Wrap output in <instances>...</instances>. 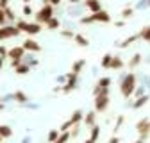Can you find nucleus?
I'll return each mask as SVG.
<instances>
[{
  "label": "nucleus",
  "mask_w": 150,
  "mask_h": 143,
  "mask_svg": "<svg viewBox=\"0 0 150 143\" xmlns=\"http://www.w3.org/2000/svg\"><path fill=\"white\" fill-rule=\"evenodd\" d=\"M120 91L125 98L132 97L134 91H136V75L134 74H127L123 79H122V84H120Z\"/></svg>",
  "instance_id": "obj_1"
},
{
  "label": "nucleus",
  "mask_w": 150,
  "mask_h": 143,
  "mask_svg": "<svg viewBox=\"0 0 150 143\" xmlns=\"http://www.w3.org/2000/svg\"><path fill=\"white\" fill-rule=\"evenodd\" d=\"M97 22H100V23H109V22H111V14H109L107 11L100 9V11H97V13H91L89 16L81 18V23H97Z\"/></svg>",
  "instance_id": "obj_2"
},
{
  "label": "nucleus",
  "mask_w": 150,
  "mask_h": 143,
  "mask_svg": "<svg viewBox=\"0 0 150 143\" xmlns=\"http://www.w3.org/2000/svg\"><path fill=\"white\" fill-rule=\"evenodd\" d=\"M16 29H20V32H25L29 36H34V34H40L41 32V23L20 20V22H16Z\"/></svg>",
  "instance_id": "obj_3"
},
{
  "label": "nucleus",
  "mask_w": 150,
  "mask_h": 143,
  "mask_svg": "<svg viewBox=\"0 0 150 143\" xmlns=\"http://www.w3.org/2000/svg\"><path fill=\"white\" fill-rule=\"evenodd\" d=\"M52 16H54V6H50V4H43L41 9H38V11L34 13L36 22H38V23H41V25L47 23Z\"/></svg>",
  "instance_id": "obj_4"
},
{
  "label": "nucleus",
  "mask_w": 150,
  "mask_h": 143,
  "mask_svg": "<svg viewBox=\"0 0 150 143\" xmlns=\"http://www.w3.org/2000/svg\"><path fill=\"white\" fill-rule=\"evenodd\" d=\"M18 34H20V29H16V25H0V41L16 38Z\"/></svg>",
  "instance_id": "obj_5"
},
{
  "label": "nucleus",
  "mask_w": 150,
  "mask_h": 143,
  "mask_svg": "<svg viewBox=\"0 0 150 143\" xmlns=\"http://www.w3.org/2000/svg\"><path fill=\"white\" fill-rule=\"evenodd\" d=\"M107 107H109V95H105V93L95 95V111L97 113H104Z\"/></svg>",
  "instance_id": "obj_6"
},
{
  "label": "nucleus",
  "mask_w": 150,
  "mask_h": 143,
  "mask_svg": "<svg viewBox=\"0 0 150 143\" xmlns=\"http://www.w3.org/2000/svg\"><path fill=\"white\" fill-rule=\"evenodd\" d=\"M136 131H138L139 138H141V139H145V138L150 134V120H148V118L139 120V122L136 123Z\"/></svg>",
  "instance_id": "obj_7"
},
{
  "label": "nucleus",
  "mask_w": 150,
  "mask_h": 143,
  "mask_svg": "<svg viewBox=\"0 0 150 143\" xmlns=\"http://www.w3.org/2000/svg\"><path fill=\"white\" fill-rule=\"evenodd\" d=\"M109 84H111V79H109V77H102V79L97 82L95 89H93V95H100V93L109 95Z\"/></svg>",
  "instance_id": "obj_8"
},
{
  "label": "nucleus",
  "mask_w": 150,
  "mask_h": 143,
  "mask_svg": "<svg viewBox=\"0 0 150 143\" xmlns=\"http://www.w3.org/2000/svg\"><path fill=\"white\" fill-rule=\"evenodd\" d=\"M77 81H79V75H77V74H70V75H68L66 84L61 88V91H63V93H70L71 89L77 88Z\"/></svg>",
  "instance_id": "obj_9"
},
{
  "label": "nucleus",
  "mask_w": 150,
  "mask_h": 143,
  "mask_svg": "<svg viewBox=\"0 0 150 143\" xmlns=\"http://www.w3.org/2000/svg\"><path fill=\"white\" fill-rule=\"evenodd\" d=\"M22 47H23L25 52H40V50H41V45L38 43L36 40H30V38H27V40L22 43Z\"/></svg>",
  "instance_id": "obj_10"
},
{
  "label": "nucleus",
  "mask_w": 150,
  "mask_h": 143,
  "mask_svg": "<svg viewBox=\"0 0 150 143\" xmlns=\"http://www.w3.org/2000/svg\"><path fill=\"white\" fill-rule=\"evenodd\" d=\"M23 56H25V50H23L22 45L20 47H13V48L7 50V57L9 59H23Z\"/></svg>",
  "instance_id": "obj_11"
},
{
  "label": "nucleus",
  "mask_w": 150,
  "mask_h": 143,
  "mask_svg": "<svg viewBox=\"0 0 150 143\" xmlns=\"http://www.w3.org/2000/svg\"><path fill=\"white\" fill-rule=\"evenodd\" d=\"M84 6L89 13H97L102 9V4H100V0H84Z\"/></svg>",
  "instance_id": "obj_12"
},
{
  "label": "nucleus",
  "mask_w": 150,
  "mask_h": 143,
  "mask_svg": "<svg viewBox=\"0 0 150 143\" xmlns=\"http://www.w3.org/2000/svg\"><path fill=\"white\" fill-rule=\"evenodd\" d=\"M109 68L111 70H122L123 68V59L118 57V56H112L111 57V63H109Z\"/></svg>",
  "instance_id": "obj_13"
},
{
  "label": "nucleus",
  "mask_w": 150,
  "mask_h": 143,
  "mask_svg": "<svg viewBox=\"0 0 150 143\" xmlns=\"http://www.w3.org/2000/svg\"><path fill=\"white\" fill-rule=\"evenodd\" d=\"M14 72H16L18 75H25V74H29V72H30V66L27 63H20L18 66H14Z\"/></svg>",
  "instance_id": "obj_14"
},
{
  "label": "nucleus",
  "mask_w": 150,
  "mask_h": 143,
  "mask_svg": "<svg viewBox=\"0 0 150 143\" xmlns=\"http://www.w3.org/2000/svg\"><path fill=\"white\" fill-rule=\"evenodd\" d=\"M73 41L77 43L79 47H88L89 45L88 38H86V36H82V34H73Z\"/></svg>",
  "instance_id": "obj_15"
},
{
  "label": "nucleus",
  "mask_w": 150,
  "mask_h": 143,
  "mask_svg": "<svg viewBox=\"0 0 150 143\" xmlns=\"http://www.w3.org/2000/svg\"><path fill=\"white\" fill-rule=\"evenodd\" d=\"M45 25L48 27V30H57V29L61 27V22H59L57 18H55V16H52V18H50V20H48Z\"/></svg>",
  "instance_id": "obj_16"
},
{
  "label": "nucleus",
  "mask_w": 150,
  "mask_h": 143,
  "mask_svg": "<svg viewBox=\"0 0 150 143\" xmlns=\"http://www.w3.org/2000/svg\"><path fill=\"white\" fill-rule=\"evenodd\" d=\"M138 40H139V36H138V34H132V36H129V38H125V40L120 43V48H127L129 45H132V43H134V41H138Z\"/></svg>",
  "instance_id": "obj_17"
},
{
  "label": "nucleus",
  "mask_w": 150,
  "mask_h": 143,
  "mask_svg": "<svg viewBox=\"0 0 150 143\" xmlns=\"http://www.w3.org/2000/svg\"><path fill=\"white\" fill-rule=\"evenodd\" d=\"M141 54H134V56L132 57H130V61H129V68L130 70H134V68H138L139 66V63H141Z\"/></svg>",
  "instance_id": "obj_18"
},
{
  "label": "nucleus",
  "mask_w": 150,
  "mask_h": 143,
  "mask_svg": "<svg viewBox=\"0 0 150 143\" xmlns=\"http://www.w3.org/2000/svg\"><path fill=\"white\" fill-rule=\"evenodd\" d=\"M84 64H86V61H84V59H79V61H75V63L71 64V74H77V75H79Z\"/></svg>",
  "instance_id": "obj_19"
},
{
  "label": "nucleus",
  "mask_w": 150,
  "mask_h": 143,
  "mask_svg": "<svg viewBox=\"0 0 150 143\" xmlns=\"http://www.w3.org/2000/svg\"><path fill=\"white\" fill-rule=\"evenodd\" d=\"M139 38L143 40V41H146V43H150V25H146V27H143L141 30H139Z\"/></svg>",
  "instance_id": "obj_20"
},
{
  "label": "nucleus",
  "mask_w": 150,
  "mask_h": 143,
  "mask_svg": "<svg viewBox=\"0 0 150 143\" xmlns=\"http://www.w3.org/2000/svg\"><path fill=\"white\" fill-rule=\"evenodd\" d=\"M84 122H86V125H95V122H97V111H91V113H88L86 115V118H84Z\"/></svg>",
  "instance_id": "obj_21"
},
{
  "label": "nucleus",
  "mask_w": 150,
  "mask_h": 143,
  "mask_svg": "<svg viewBox=\"0 0 150 143\" xmlns=\"http://www.w3.org/2000/svg\"><path fill=\"white\" fill-rule=\"evenodd\" d=\"M84 118V113L81 111V109H77V111H75L73 115H71V118H70V122H71V125H75V123H79L81 120Z\"/></svg>",
  "instance_id": "obj_22"
},
{
  "label": "nucleus",
  "mask_w": 150,
  "mask_h": 143,
  "mask_svg": "<svg viewBox=\"0 0 150 143\" xmlns=\"http://www.w3.org/2000/svg\"><path fill=\"white\" fill-rule=\"evenodd\" d=\"M13 98L16 100V102H20V104H25L27 100H29V97L23 93V91H14V95H13Z\"/></svg>",
  "instance_id": "obj_23"
},
{
  "label": "nucleus",
  "mask_w": 150,
  "mask_h": 143,
  "mask_svg": "<svg viewBox=\"0 0 150 143\" xmlns=\"http://www.w3.org/2000/svg\"><path fill=\"white\" fill-rule=\"evenodd\" d=\"M13 134V129L9 127V125H0V136H2V139L9 138Z\"/></svg>",
  "instance_id": "obj_24"
},
{
  "label": "nucleus",
  "mask_w": 150,
  "mask_h": 143,
  "mask_svg": "<svg viewBox=\"0 0 150 143\" xmlns=\"http://www.w3.org/2000/svg\"><path fill=\"white\" fill-rule=\"evenodd\" d=\"M4 13H6V22H14V18H16V14H14V11L7 6V7H4Z\"/></svg>",
  "instance_id": "obj_25"
},
{
  "label": "nucleus",
  "mask_w": 150,
  "mask_h": 143,
  "mask_svg": "<svg viewBox=\"0 0 150 143\" xmlns=\"http://www.w3.org/2000/svg\"><path fill=\"white\" fill-rule=\"evenodd\" d=\"M120 14H122V20H129V18L134 14V9H132V7H123Z\"/></svg>",
  "instance_id": "obj_26"
},
{
  "label": "nucleus",
  "mask_w": 150,
  "mask_h": 143,
  "mask_svg": "<svg viewBox=\"0 0 150 143\" xmlns=\"http://www.w3.org/2000/svg\"><path fill=\"white\" fill-rule=\"evenodd\" d=\"M146 102H148V95H143V97H139V98L134 102V109H139V107H141V105H145Z\"/></svg>",
  "instance_id": "obj_27"
},
{
  "label": "nucleus",
  "mask_w": 150,
  "mask_h": 143,
  "mask_svg": "<svg viewBox=\"0 0 150 143\" xmlns=\"http://www.w3.org/2000/svg\"><path fill=\"white\" fill-rule=\"evenodd\" d=\"M68 138H70V132H68V131H64V132H59L57 139H55L54 143H66V141H68Z\"/></svg>",
  "instance_id": "obj_28"
},
{
  "label": "nucleus",
  "mask_w": 150,
  "mask_h": 143,
  "mask_svg": "<svg viewBox=\"0 0 150 143\" xmlns=\"http://www.w3.org/2000/svg\"><path fill=\"white\" fill-rule=\"evenodd\" d=\"M111 57H112V56H111V54H105V56L102 57V63H100V64H102V68H109V63H111Z\"/></svg>",
  "instance_id": "obj_29"
},
{
  "label": "nucleus",
  "mask_w": 150,
  "mask_h": 143,
  "mask_svg": "<svg viewBox=\"0 0 150 143\" xmlns=\"http://www.w3.org/2000/svg\"><path fill=\"white\" fill-rule=\"evenodd\" d=\"M57 136H59V131H57V129L50 131V134H48V141H50V143H54L55 139H57Z\"/></svg>",
  "instance_id": "obj_30"
},
{
  "label": "nucleus",
  "mask_w": 150,
  "mask_h": 143,
  "mask_svg": "<svg viewBox=\"0 0 150 143\" xmlns=\"http://www.w3.org/2000/svg\"><path fill=\"white\" fill-rule=\"evenodd\" d=\"M73 30H68V29H64V30H61V36L63 38H68V40H73Z\"/></svg>",
  "instance_id": "obj_31"
},
{
  "label": "nucleus",
  "mask_w": 150,
  "mask_h": 143,
  "mask_svg": "<svg viewBox=\"0 0 150 143\" xmlns=\"http://www.w3.org/2000/svg\"><path fill=\"white\" fill-rule=\"evenodd\" d=\"M32 14H34V9H32L29 4H25V6H23V16H32Z\"/></svg>",
  "instance_id": "obj_32"
},
{
  "label": "nucleus",
  "mask_w": 150,
  "mask_h": 143,
  "mask_svg": "<svg viewBox=\"0 0 150 143\" xmlns=\"http://www.w3.org/2000/svg\"><path fill=\"white\" fill-rule=\"evenodd\" d=\"M6 23V13H4V9L0 7V25H4Z\"/></svg>",
  "instance_id": "obj_33"
},
{
  "label": "nucleus",
  "mask_w": 150,
  "mask_h": 143,
  "mask_svg": "<svg viewBox=\"0 0 150 143\" xmlns=\"http://www.w3.org/2000/svg\"><path fill=\"white\" fill-rule=\"evenodd\" d=\"M123 123V116H118V120H116V125H115V132L120 129V125Z\"/></svg>",
  "instance_id": "obj_34"
},
{
  "label": "nucleus",
  "mask_w": 150,
  "mask_h": 143,
  "mask_svg": "<svg viewBox=\"0 0 150 143\" xmlns=\"http://www.w3.org/2000/svg\"><path fill=\"white\" fill-rule=\"evenodd\" d=\"M0 57H7V48L0 45Z\"/></svg>",
  "instance_id": "obj_35"
},
{
  "label": "nucleus",
  "mask_w": 150,
  "mask_h": 143,
  "mask_svg": "<svg viewBox=\"0 0 150 143\" xmlns=\"http://www.w3.org/2000/svg\"><path fill=\"white\" fill-rule=\"evenodd\" d=\"M9 2H11V0H0V7H2V9H4V7H7V6H9Z\"/></svg>",
  "instance_id": "obj_36"
},
{
  "label": "nucleus",
  "mask_w": 150,
  "mask_h": 143,
  "mask_svg": "<svg viewBox=\"0 0 150 143\" xmlns=\"http://www.w3.org/2000/svg\"><path fill=\"white\" fill-rule=\"evenodd\" d=\"M48 4L55 7V6H59V4H61V0H50V2H48Z\"/></svg>",
  "instance_id": "obj_37"
},
{
  "label": "nucleus",
  "mask_w": 150,
  "mask_h": 143,
  "mask_svg": "<svg viewBox=\"0 0 150 143\" xmlns=\"http://www.w3.org/2000/svg\"><path fill=\"white\" fill-rule=\"evenodd\" d=\"M68 2H70L71 6H77V4H81V2H82V0H68Z\"/></svg>",
  "instance_id": "obj_38"
},
{
  "label": "nucleus",
  "mask_w": 150,
  "mask_h": 143,
  "mask_svg": "<svg viewBox=\"0 0 150 143\" xmlns=\"http://www.w3.org/2000/svg\"><path fill=\"white\" fill-rule=\"evenodd\" d=\"M109 143H120V139H118V138H116V136H112V138H111V139H109Z\"/></svg>",
  "instance_id": "obj_39"
},
{
  "label": "nucleus",
  "mask_w": 150,
  "mask_h": 143,
  "mask_svg": "<svg viewBox=\"0 0 150 143\" xmlns=\"http://www.w3.org/2000/svg\"><path fill=\"white\" fill-rule=\"evenodd\" d=\"M2 66H4V57H0V70H2Z\"/></svg>",
  "instance_id": "obj_40"
},
{
  "label": "nucleus",
  "mask_w": 150,
  "mask_h": 143,
  "mask_svg": "<svg viewBox=\"0 0 150 143\" xmlns=\"http://www.w3.org/2000/svg\"><path fill=\"white\" fill-rule=\"evenodd\" d=\"M86 143H95V141H93V139H91V138H89V139H88V141H86Z\"/></svg>",
  "instance_id": "obj_41"
},
{
  "label": "nucleus",
  "mask_w": 150,
  "mask_h": 143,
  "mask_svg": "<svg viewBox=\"0 0 150 143\" xmlns=\"http://www.w3.org/2000/svg\"><path fill=\"white\" fill-rule=\"evenodd\" d=\"M41 2H43V4H48V2H50V0H41Z\"/></svg>",
  "instance_id": "obj_42"
},
{
  "label": "nucleus",
  "mask_w": 150,
  "mask_h": 143,
  "mask_svg": "<svg viewBox=\"0 0 150 143\" xmlns=\"http://www.w3.org/2000/svg\"><path fill=\"white\" fill-rule=\"evenodd\" d=\"M136 143H143V139H141V138H139V139H138V141H136Z\"/></svg>",
  "instance_id": "obj_43"
},
{
  "label": "nucleus",
  "mask_w": 150,
  "mask_h": 143,
  "mask_svg": "<svg viewBox=\"0 0 150 143\" xmlns=\"http://www.w3.org/2000/svg\"><path fill=\"white\" fill-rule=\"evenodd\" d=\"M29 2H30V0H23V4H29Z\"/></svg>",
  "instance_id": "obj_44"
},
{
  "label": "nucleus",
  "mask_w": 150,
  "mask_h": 143,
  "mask_svg": "<svg viewBox=\"0 0 150 143\" xmlns=\"http://www.w3.org/2000/svg\"><path fill=\"white\" fill-rule=\"evenodd\" d=\"M2 107H4V105H2V102H0V111H2Z\"/></svg>",
  "instance_id": "obj_45"
},
{
  "label": "nucleus",
  "mask_w": 150,
  "mask_h": 143,
  "mask_svg": "<svg viewBox=\"0 0 150 143\" xmlns=\"http://www.w3.org/2000/svg\"><path fill=\"white\" fill-rule=\"evenodd\" d=\"M2 141H4V139H2V136H0V143H2Z\"/></svg>",
  "instance_id": "obj_46"
},
{
  "label": "nucleus",
  "mask_w": 150,
  "mask_h": 143,
  "mask_svg": "<svg viewBox=\"0 0 150 143\" xmlns=\"http://www.w3.org/2000/svg\"><path fill=\"white\" fill-rule=\"evenodd\" d=\"M148 4H150V0H148Z\"/></svg>",
  "instance_id": "obj_47"
}]
</instances>
